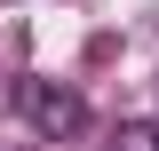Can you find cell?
<instances>
[{"label": "cell", "instance_id": "6da1fadb", "mask_svg": "<svg viewBox=\"0 0 159 151\" xmlns=\"http://www.w3.org/2000/svg\"><path fill=\"white\" fill-rule=\"evenodd\" d=\"M16 112L32 119L48 143H64V135H80L88 103H80V88H64V80H16Z\"/></svg>", "mask_w": 159, "mask_h": 151}, {"label": "cell", "instance_id": "7a4b0ae2", "mask_svg": "<svg viewBox=\"0 0 159 151\" xmlns=\"http://www.w3.org/2000/svg\"><path fill=\"white\" fill-rule=\"evenodd\" d=\"M111 151H159V127H151V119H119Z\"/></svg>", "mask_w": 159, "mask_h": 151}]
</instances>
